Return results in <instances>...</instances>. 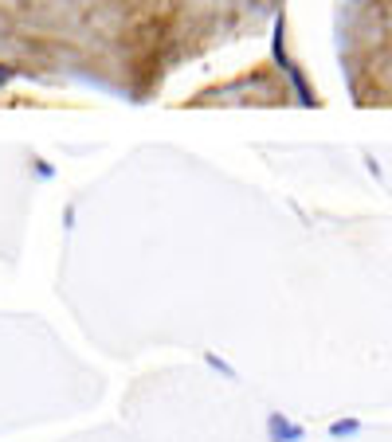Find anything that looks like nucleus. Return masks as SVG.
I'll use <instances>...</instances> for the list:
<instances>
[{
	"label": "nucleus",
	"instance_id": "1",
	"mask_svg": "<svg viewBox=\"0 0 392 442\" xmlns=\"http://www.w3.org/2000/svg\"><path fill=\"white\" fill-rule=\"evenodd\" d=\"M271 434H275V442H298V439H302V430L291 427V423L279 419V415H271Z\"/></svg>",
	"mask_w": 392,
	"mask_h": 442
}]
</instances>
